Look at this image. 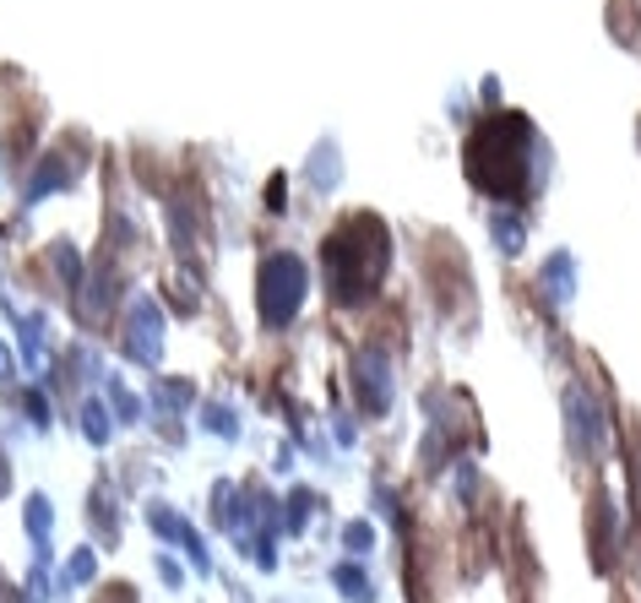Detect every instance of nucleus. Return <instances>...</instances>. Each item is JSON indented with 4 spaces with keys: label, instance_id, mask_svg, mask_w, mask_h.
I'll list each match as a JSON object with an SVG mask.
<instances>
[{
    "label": "nucleus",
    "instance_id": "f257e3e1",
    "mask_svg": "<svg viewBox=\"0 0 641 603\" xmlns=\"http://www.w3.org/2000/svg\"><path fill=\"white\" fill-rule=\"evenodd\" d=\"M538 137L522 115H489L479 131L468 137V174L474 185L500 196V201H522L538 179Z\"/></svg>",
    "mask_w": 641,
    "mask_h": 603
},
{
    "label": "nucleus",
    "instance_id": "f03ea898",
    "mask_svg": "<svg viewBox=\"0 0 641 603\" xmlns=\"http://www.w3.org/2000/svg\"><path fill=\"white\" fill-rule=\"evenodd\" d=\"M381 272H386V229L370 212H359L326 240V283L337 304H359L370 300Z\"/></svg>",
    "mask_w": 641,
    "mask_h": 603
},
{
    "label": "nucleus",
    "instance_id": "7ed1b4c3",
    "mask_svg": "<svg viewBox=\"0 0 641 603\" xmlns=\"http://www.w3.org/2000/svg\"><path fill=\"white\" fill-rule=\"evenodd\" d=\"M305 262L300 256H289V251H278V256H267L261 262V278H256V304H261V321L267 326H289L294 315H300V304H305Z\"/></svg>",
    "mask_w": 641,
    "mask_h": 603
},
{
    "label": "nucleus",
    "instance_id": "20e7f679",
    "mask_svg": "<svg viewBox=\"0 0 641 603\" xmlns=\"http://www.w3.org/2000/svg\"><path fill=\"white\" fill-rule=\"evenodd\" d=\"M566 441H571V456H582V462H604L609 447H615L604 397L593 386H582V381L566 386Z\"/></svg>",
    "mask_w": 641,
    "mask_h": 603
},
{
    "label": "nucleus",
    "instance_id": "39448f33",
    "mask_svg": "<svg viewBox=\"0 0 641 603\" xmlns=\"http://www.w3.org/2000/svg\"><path fill=\"white\" fill-rule=\"evenodd\" d=\"M353 381H359V403H364V414H386V408H392L397 381H392V359H386L375 343H364V348H359V359H353Z\"/></svg>",
    "mask_w": 641,
    "mask_h": 603
},
{
    "label": "nucleus",
    "instance_id": "423d86ee",
    "mask_svg": "<svg viewBox=\"0 0 641 603\" xmlns=\"http://www.w3.org/2000/svg\"><path fill=\"white\" fill-rule=\"evenodd\" d=\"M587 538H593V549H598V571H609V566L620 560V549H626V517H620V506H615L609 495H598V500H593Z\"/></svg>",
    "mask_w": 641,
    "mask_h": 603
},
{
    "label": "nucleus",
    "instance_id": "0eeeda50",
    "mask_svg": "<svg viewBox=\"0 0 641 603\" xmlns=\"http://www.w3.org/2000/svg\"><path fill=\"white\" fill-rule=\"evenodd\" d=\"M126 348H131V359H142V364H153L163 348V321H159V304L142 300L131 310V337H126Z\"/></svg>",
    "mask_w": 641,
    "mask_h": 603
},
{
    "label": "nucleus",
    "instance_id": "6e6552de",
    "mask_svg": "<svg viewBox=\"0 0 641 603\" xmlns=\"http://www.w3.org/2000/svg\"><path fill=\"white\" fill-rule=\"evenodd\" d=\"M538 289H544V300H555V304H566L576 294V262H571V251H555V262L544 267Z\"/></svg>",
    "mask_w": 641,
    "mask_h": 603
},
{
    "label": "nucleus",
    "instance_id": "1a4fd4ad",
    "mask_svg": "<svg viewBox=\"0 0 641 603\" xmlns=\"http://www.w3.org/2000/svg\"><path fill=\"white\" fill-rule=\"evenodd\" d=\"M331 588L348 603H375V582H370V571H364L359 560H337V566H331Z\"/></svg>",
    "mask_w": 641,
    "mask_h": 603
},
{
    "label": "nucleus",
    "instance_id": "9d476101",
    "mask_svg": "<svg viewBox=\"0 0 641 603\" xmlns=\"http://www.w3.org/2000/svg\"><path fill=\"white\" fill-rule=\"evenodd\" d=\"M342 549H348L353 560L370 555V549H375V527H370V522H348V527H342Z\"/></svg>",
    "mask_w": 641,
    "mask_h": 603
},
{
    "label": "nucleus",
    "instance_id": "9b49d317",
    "mask_svg": "<svg viewBox=\"0 0 641 603\" xmlns=\"http://www.w3.org/2000/svg\"><path fill=\"white\" fill-rule=\"evenodd\" d=\"M27 522H33V538L44 544V538H49V500H44V495L27 500Z\"/></svg>",
    "mask_w": 641,
    "mask_h": 603
},
{
    "label": "nucleus",
    "instance_id": "f8f14e48",
    "mask_svg": "<svg viewBox=\"0 0 641 603\" xmlns=\"http://www.w3.org/2000/svg\"><path fill=\"white\" fill-rule=\"evenodd\" d=\"M88 577H93V555H88V549H77V555H71V566H66V582H88Z\"/></svg>",
    "mask_w": 641,
    "mask_h": 603
},
{
    "label": "nucleus",
    "instance_id": "ddd939ff",
    "mask_svg": "<svg viewBox=\"0 0 641 603\" xmlns=\"http://www.w3.org/2000/svg\"><path fill=\"white\" fill-rule=\"evenodd\" d=\"M82 419H88V436H93V441H98V447H104V441H109V425H104V408H98V403H93V408H88V414H82Z\"/></svg>",
    "mask_w": 641,
    "mask_h": 603
},
{
    "label": "nucleus",
    "instance_id": "4468645a",
    "mask_svg": "<svg viewBox=\"0 0 641 603\" xmlns=\"http://www.w3.org/2000/svg\"><path fill=\"white\" fill-rule=\"evenodd\" d=\"M201 419H207V425H212L218 436H234V414H229V408H207Z\"/></svg>",
    "mask_w": 641,
    "mask_h": 603
},
{
    "label": "nucleus",
    "instance_id": "2eb2a0df",
    "mask_svg": "<svg viewBox=\"0 0 641 603\" xmlns=\"http://www.w3.org/2000/svg\"><path fill=\"white\" fill-rule=\"evenodd\" d=\"M631 473H637V495H641V456H637V467H631Z\"/></svg>",
    "mask_w": 641,
    "mask_h": 603
},
{
    "label": "nucleus",
    "instance_id": "dca6fc26",
    "mask_svg": "<svg viewBox=\"0 0 641 603\" xmlns=\"http://www.w3.org/2000/svg\"><path fill=\"white\" fill-rule=\"evenodd\" d=\"M0 489H5V456H0Z\"/></svg>",
    "mask_w": 641,
    "mask_h": 603
}]
</instances>
